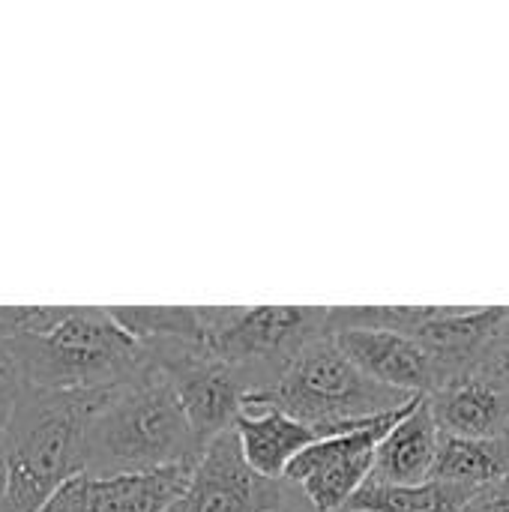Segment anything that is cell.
Listing matches in <instances>:
<instances>
[{"label": "cell", "instance_id": "obj_1", "mask_svg": "<svg viewBox=\"0 0 509 512\" xmlns=\"http://www.w3.org/2000/svg\"><path fill=\"white\" fill-rule=\"evenodd\" d=\"M111 390H33L3 432L0 512H45L60 489L84 474V444Z\"/></svg>", "mask_w": 509, "mask_h": 512}, {"label": "cell", "instance_id": "obj_2", "mask_svg": "<svg viewBox=\"0 0 509 512\" xmlns=\"http://www.w3.org/2000/svg\"><path fill=\"white\" fill-rule=\"evenodd\" d=\"M201 453L171 381L153 363H144L141 372L111 390L93 417L84 444V474H150L198 462Z\"/></svg>", "mask_w": 509, "mask_h": 512}, {"label": "cell", "instance_id": "obj_3", "mask_svg": "<svg viewBox=\"0 0 509 512\" xmlns=\"http://www.w3.org/2000/svg\"><path fill=\"white\" fill-rule=\"evenodd\" d=\"M144 363V345L99 306H69L42 336H0V369L33 390H114Z\"/></svg>", "mask_w": 509, "mask_h": 512}, {"label": "cell", "instance_id": "obj_4", "mask_svg": "<svg viewBox=\"0 0 509 512\" xmlns=\"http://www.w3.org/2000/svg\"><path fill=\"white\" fill-rule=\"evenodd\" d=\"M414 399L420 396L384 387L363 375L327 333L309 342L273 387L249 393L243 408H276L291 420L318 429L324 438H333L360 429L375 417L402 411Z\"/></svg>", "mask_w": 509, "mask_h": 512}, {"label": "cell", "instance_id": "obj_5", "mask_svg": "<svg viewBox=\"0 0 509 512\" xmlns=\"http://www.w3.org/2000/svg\"><path fill=\"white\" fill-rule=\"evenodd\" d=\"M324 306H204V348L267 390L315 339L327 336Z\"/></svg>", "mask_w": 509, "mask_h": 512}, {"label": "cell", "instance_id": "obj_6", "mask_svg": "<svg viewBox=\"0 0 509 512\" xmlns=\"http://www.w3.org/2000/svg\"><path fill=\"white\" fill-rule=\"evenodd\" d=\"M141 345L147 363H153L171 381L201 450L222 432L234 429L237 417L243 414L246 396L252 393L249 381L234 366L210 354L204 345L192 342L150 339Z\"/></svg>", "mask_w": 509, "mask_h": 512}, {"label": "cell", "instance_id": "obj_7", "mask_svg": "<svg viewBox=\"0 0 509 512\" xmlns=\"http://www.w3.org/2000/svg\"><path fill=\"white\" fill-rule=\"evenodd\" d=\"M420 399H414L402 411L375 417V420L363 423L360 429L315 441L309 450H303L291 462V468L285 471V480L291 486H297L300 495L318 512H345L351 498L372 477L375 453H378L381 441L393 432L396 423H402L414 411V405Z\"/></svg>", "mask_w": 509, "mask_h": 512}, {"label": "cell", "instance_id": "obj_8", "mask_svg": "<svg viewBox=\"0 0 509 512\" xmlns=\"http://www.w3.org/2000/svg\"><path fill=\"white\" fill-rule=\"evenodd\" d=\"M291 495L288 480L255 474L234 429L204 447L186 492L168 512H279Z\"/></svg>", "mask_w": 509, "mask_h": 512}, {"label": "cell", "instance_id": "obj_9", "mask_svg": "<svg viewBox=\"0 0 509 512\" xmlns=\"http://www.w3.org/2000/svg\"><path fill=\"white\" fill-rule=\"evenodd\" d=\"M192 471L195 462L150 474H78L45 512H168L186 492Z\"/></svg>", "mask_w": 509, "mask_h": 512}, {"label": "cell", "instance_id": "obj_10", "mask_svg": "<svg viewBox=\"0 0 509 512\" xmlns=\"http://www.w3.org/2000/svg\"><path fill=\"white\" fill-rule=\"evenodd\" d=\"M339 351L372 381L411 393L429 396L441 384L435 357L423 348L420 339L393 333V330H336L330 333Z\"/></svg>", "mask_w": 509, "mask_h": 512}, {"label": "cell", "instance_id": "obj_11", "mask_svg": "<svg viewBox=\"0 0 509 512\" xmlns=\"http://www.w3.org/2000/svg\"><path fill=\"white\" fill-rule=\"evenodd\" d=\"M441 429L453 438H509V381L483 369L456 375L426 396Z\"/></svg>", "mask_w": 509, "mask_h": 512}, {"label": "cell", "instance_id": "obj_12", "mask_svg": "<svg viewBox=\"0 0 509 512\" xmlns=\"http://www.w3.org/2000/svg\"><path fill=\"white\" fill-rule=\"evenodd\" d=\"M234 432L249 468L267 480H285L291 462L324 438L318 429L297 423L276 408H243Z\"/></svg>", "mask_w": 509, "mask_h": 512}, {"label": "cell", "instance_id": "obj_13", "mask_svg": "<svg viewBox=\"0 0 509 512\" xmlns=\"http://www.w3.org/2000/svg\"><path fill=\"white\" fill-rule=\"evenodd\" d=\"M438 447H441V429L423 396L414 405V411L402 423H396L393 432L381 441L369 480L390 483V486H420L435 474Z\"/></svg>", "mask_w": 509, "mask_h": 512}, {"label": "cell", "instance_id": "obj_14", "mask_svg": "<svg viewBox=\"0 0 509 512\" xmlns=\"http://www.w3.org/2000/svg\"><path fill=\"white\" fill-rule=\"evenodd\" d=\"M477 495L471 486L426 480L420 486H390L366 480L345 512H462Z\"/></svg>", "mask_w": 509, "mask_h": 512}, {"label": "cell", "instance_id": "obj_15", "mask_svg": "<svg viewBox=\"0 0 509 512\" xmlns=\"http://www.w3.org/2000/svg\"><path fill=\"white\" fill-rule=\"evenodd\" d=\"M509 477V438H453L441 435L438 462L432 480L483 489Z\"/></svg>", "mask_w": 509, "mask_h": 512}, {"label": "cell", "instance_id": "obj_16", "mask_svg": "<svg viewBox=\"0 0 509 512\" xmlns=\"http://www.w3.org/2000/svg\"><path fill=\"white\" fill-rule=\"evenodd\" d=\"M462 512H509V477H501L477 489V495L468 501V507Z\"/></svg>", "mask_w": 509, "mask_h": 512}, {"label": "cell", "instance_id": "obj_17", "mask_svg": "<svg viewBox=\"0 0 509 512\" xmlns=\"http://www.w3.org/2000/svg\"><path fill=\"white\" fill-rule=\"evenodd\" d=\"M477 369H483V372H489V375H498V378L509 381V321L504 324V330L495 336V342L489 345V351H486V357L480 360Z\"/></svg>", "mask_w": 509, "mask_h": 512}, {"label": "cell", "instance_id": "obj_18", "mask_svg": "<svg viewBox=\"0 0 509 512\" xmlns=\"http://www.w3.org/2000/svg\"><path fill=\"white\" fill-rule=\"evenodd\" d=\"M18 399H21V384L0 369V435L9 429V423L15 417Z\"/></svg>", "mask_w": 509, "mask_h": 512}, {"label": "cell", "instance_id": "obj_19", "mask_svg": "<svg viewBox=\"0 0 509 512\" xmlns=\"http://www.w3.org/2000/svg\"><path fill=\"white\" fill-rule=\"evenodd\" d=\"M279 512H318L303 495H300V489L297 486H291V495H288V501H285V507Z\"/></svg>", "mask_w": 509, "mask_h": 512}, {"label": "cell", "instance_id": "obj_20", "mask_svg": "<svg viewBox=\"0 0 509 512\" xmlns=\"http://www.w3.org/2000/svg\"><path fill=\"white\" fill-rule=\"evenodd\" d=\"M3 468L6 462H3V435H0V498H3Z\"/></svg>", "mask_w": 509, "mask_h": 512}]
</instances>
